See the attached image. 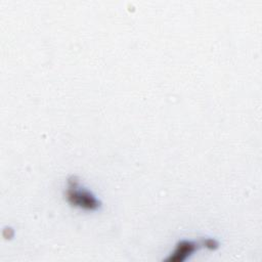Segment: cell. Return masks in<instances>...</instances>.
Segmentation results:
<instances>
[{"mask_svg": "<svg viewBox=\"0 0 262 262\" xmlns=\"http://www.w3.org/2000/svg\"><path fill=\"white\" fill-rule=\"evenodd\" d=\"M67 199L73 205L87 210L96 209L99 206L97 199L90 191L79 187L75 177L69 180V188L67 189Z\"/></svg>", "mask_w": 262, "mask_h": 262, "instance_id": "obj_1", "label": "cell"}, {"mask_svg": "<svg viewBox=\"0 0 262 262\" xmlns=\"http://www.w3.org/2000/svg\"><path fill=\"white\" fill-rule=\"evenodd\" d=\"M198 244L188 242V241H182L178 243L176 250L174 251L173 255H171L167 261L170 262H181L184 261L187 257L191 255L192 252H194L198 249Z\"/></svg>", "mask_w": 262, "mask_h": 262, "instance_id": "obj_2", "label": "cell"}]
</instances>
